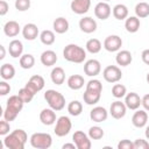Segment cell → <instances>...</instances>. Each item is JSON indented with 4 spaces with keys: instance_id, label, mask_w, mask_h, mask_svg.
<instances>
[{
    "instance_id": "cell-1",
    "label": "cell",
    "mask_w": 149,
    "mask_h": 149,
    "mask_svg": "<svg viewBox=\"0 0 149 149\" xmlns=\"http://www.w3.org/2000/svg\"><path fill=\"white\" fill-rule=\"evenodd\" d=\"M28 140L27 133L23 129H15L3 139V146L8 149H23Z\"/></svg>"
},
{
    "instance_id": "cell-2",
    "label": "cell",
    "mask_w": 149,
    "mask_h": 149,
    "mask_svg": "<svg viewBox=\"0 0 149 149\" xmlns=\"http://www.w3.org/2000/svg\"><path fill=\"white\" fill-rule=\"evenodd\" d=\"M23 104H24L23 100L19 95H10L7 100V105L3 111V119L9 122L15 120L19 113L21 112Z\"/></svg>"
},
{
    "instance_id": "cell-3",
    "label": "cell",
    "mask_w": 149,
    "mask_h": 149,
    "mask_svg": "<svg viewBox=\"0 0 149 149\" xmlns=\"http://www.w3.org/2000/svg\"><path fill=\"white\" fill-rule=\"evenodd\" d=\"M63 57L71 63H83L86 58V51L77 44H68L63 50Z\"/></svg>"
},
{
    "instance_id": "cell-4",
    "label": "cell",
    "mask_w": 149,
    "mask_h": 149,
    "mask_svg": "<svg viewBox=\"0 0 149 149\" xmlns=\"http://www.w3.org/2000/svg\"><path fill=\"white\" fill-rule=\"evenodd\" d=\"M44 99L47 100L50 108L54 111H62L65 107V98L62 93L56 90H48L44 93Z\"/></svg>"
},
{
    "instance_id": "cell-5",
    "label": "cell",
    "mask_w": 149,
    "mask_h": 149,
    "mask_svg": "<svg viewBox=\"0 0 149 149\" xmlns=\"http://www.w3.org/2000/svg\"><path fill=\"white\" fill-rule=\"evenodd\" d=\"M30 144L36 149H48L52 144V137L48 133H34L30 136Z\"/></svg>"
},
{
    "instance_id": "cell-6",
    "label": "cell",
    "mask_w": 149,
    "mask_h": 149,
    "mask_svg": "<svg viewBox=\"0 0 149 149\" xmlns=\"http://www.w3.org/2000/svg\"><path fill=\"white\" fill-rule=\"evenodd\" d=\"M71 127H72V123H71V120L65 116V115H62L57 119L56 121V126H55V134L59 137H63L65 135H68L71 130Z\"/></svg>"
},
{
    "instance_id": "cell-7",
    "label": "cell",
    "mask_w": 149,
    "mask_h": 149,
    "mask_svg": "<svg viewBox=\"0 0 149 149\" xmlns=\"http://www.w3.org/2000/svg\"><path fill=\"white\" fill-rule=\"evenodd\" d=\"M102 77L108 83H118L122 78V72L116 65H108L104 69Z\"/></svg>"
},
{
    "instance_id": "cell-8",
    "label": "cell",
    "mask_w": 149,
    "mask_h": 149,
    "mask_svg": "<svg viewBox=\"0 0 149 149\" xmlns=\"http://www.w3.org/2000/svg\"><path fill=\"white\" fill-rule=\"evenodd\" d=\"M72 140L76 144V147L78 149H90L91 148V140H90V136L86 135L84 132L81 130H77L74 132L73 136H72Z\"/></svg>"
},
{
    "instance_id": "cell-9",
    "label": "cell",
    "mask_w": 149,
    "mask_h": 149,
    "mask_svg": "<svg viewBox=\"0 0 149 149\" xmlns=\"http://www.w3.org/2000/svg\"><path fill=\"white\" fill-rule=\"evenodd\" d=\"M121 47H122V40L118 35H109L104 41V48L109 52L118 51Z\"/></svg>"
},
{
    "instance_id": "cell-10",
    "label": "cell",
    "mask_w": 149,
    "mask_h": 149,
    "mask_svg": "<svg viewBox=\"0 0 149 149\" xmlns=\"http://www.w3.org/2000/svg\"><path fill=\"white\" fill-rule=\"evenodd\" d=\"M44 79L42 76L40 74H35V76H31L30 79L28 80V83L24 85L29 91H31L34 94H36L38 91H41L43 87H44Z\"/></svg>"
},
{
    "instance_id": "cell-11",
    "label": "cell",
    "mask_w": 149,
    "mask_h": 149,
    "mask_svg": "<svg viewBox=\"0 0 149 149\" xmlns=\"http://www.w3.org/2000/svg\"><path fill=\"white\" fill-rule=\"evenodd\" d=\"M101 71V64L97 59H88L84 64V72L88 77H95Z\"/></svg>"
},
{
    "instance_id": "cell-12",
    "label": "cell",
    "mask_w": 149,
    "mask_h": 149,
    "mask_svg": "<svg viewBox=\"0 0 149 149\" xmlns=\"http://www.w3.org/2000/svg\"><path fill=\"white\" fill-rule=\"evenodd\" d=\"M126 111H127L126 104L120 100L112 102V105L109 107V113L114 119H122L126 115Z\"/></svg>"
},
{
    "instance_id": "cell-13",
    "label": "cell",
    "mask_w": 149,
    "mask_h": 149,
    "mask_svg": "<svg viewBox=\"0 0 149 149\" xmlns=\"http://www.w3.org/2000/svg\"><path fill=\"white\" fill-rule=\"evenodd\" d=\"M112 13V9H111V6L106 2V1H101L99 3L95 5L94 7V15L100 19V20H106L109 17Z\"/></svg>"
},
{
    "instance_id": "cell-14",
    "label": "cell",
    "mask_w": 149,
    "mask_h": 149,
    "mask_svg": "<svg viewBox=\"0 0 149 149\" xmlns=\"http://www.w3.org/2000/svg\"><path fill=\"white\" fill-rule=\"evenodd\" d=\"M90 6H91V0H72L70 5L71 10L79 15L87 13L90 9Z\"/></svg>"
},
{
    "instance_id": "cell-15",
    "label": "cell",
    "mask_w": 149,
    "mask_h": 149,
    "mask_svg": "<svg viewBox=\"0 0 149 149\" xmlns=\"http://www.w3.org/2000/svg\"><path fill=\"white\" fill-rule=\"evenodd\" d=\"M125 104H126L127 108H129L132 111H136L140 107V105H142V99L140 98V95L137 93L130 92L125 95Z\"/></svg>"
},
{
    "instance_id": "cell-16",
    "label": "cell",
    "mask_w": 149,
    "mask_h": 149,
    "mask_svg": "<svg viewBox=\"0 0 149 149\" xmlns=\"http://www.w3.org/2000/svg\"><path fill=\"white\" fill-rule=\"evenodd\" d=\"M79 28L81 31H84L86 34H91V33H94L97 30V22L94 19H92L90 16H85V17L80 19Z\"/></svg>"
},
{
    "instance_id": "cell-17",
    "label": "cell",
    "mask_w": 149,
    "mask_h": 149,
    "mask_svg": "<svg viewBox=\"0 0 149 149\" xmlns=\"http://www.w3.org/2000/svg\"><path fill=\"white\" fill-rule=\"evenodd\" d=\"M107 116H108V112L106 111V108L101 106H97L92 108V111L90 112V118L94 122H104L106 121Z\"/></svg>"
},
{
    "instance_id": "cell-18",
    "label": "cell",
    "mask_w": 149,
    "mask_h": 149,
    "mask_svg": "<svg viewBox=\"0 0 149 149\" xmlns=\"http://www.w3.org/2000/svg\"><path fill=\"white\" fill-rule=\"evenodd\" d=\"M40 120L45 126H51L56 122V113L52 108H44L40 113Z\"/></svg>"
},
{
    "instance_id": "cell-19",
    "label": "cell",
    "mask_w": 149,
    "mask_h": 149,
    "mask_svg": "<svg viewBox=\"0 0 149 149\" xmlns=\"http://www.w3.org/2000/svg\"><path fill=\"white\" fill-rule=\"evenodd\" d=\"M132 122L133 125L136 127V128H142L147 125L148 122V114L146 111H142V109H139L136 111L134 114H133V118H132Z\"/></svg>"
},
{
    "instance_id": "cell-20",
    "label": "cell",
    "mask_w": 149,
    "mask_h": 149,
    "mask_svg": "<svg viewBox=\"0 0 149 149\" xmlns=\"http://www.w3.org/2000/svg\"><path fill=\"white\" fill-rule=\"evenodd\" d=\"M22 35L28 41H34L38 36V28L35 23H27L22 28Z\"/></svg>"
},
{
    "instance_id": "cell-21",
    "label": "cell",
    "mask_w": 149,
    "mask_h": 149,
    "mask_svg": "<svg viewBox=\"0 0 149 149\" xmlns=\"http://www.w3.org/2000/svg\"><path fill=\"white\" fill-rule=\"evenodd\" d=\"M3 33L8 37H15L20 33V24L16 21H7L3 26Z\"/></svg>"
},
{
    "instance_id": "cell-22",
    "label": "cell",
    "mask_w": 149,
    "mask_h": 149,
    "mask_svg": "<svg viewBox=\"0 0 149 149\" xmlns=\"http://www.w3.org/2000/svg\"><path fill=\"white\" fill-rule=\"evenodd\" d=\"M22 51H23V44L21 41L19 40H13L9 43L8 47V52L13 58H17L22 56Z\"/></svg>"
},
{
    "instance_id": "cell-23",
    "label": "cell",
    "mask_w": 149,
    "mask_h": 149,
    "mask_svg": "<svg viewBox=\"0 0 149 149\" xmlns=\"http://www.w3.org/2000/svg\"><path fill=\"white\" fill-rule=\"evenodd\" d=\"M57 62V55L54 50H45L41 55V63L44 66H52Z\"/></svg>"
},
{
    "instance_id": "cell-24",
    "label": "cell",
    "mask_w": 149,
    "mask_h": 149,
    "mask_svg": "<svg viewBox=\"0 0 149 149\" xmlns=\"http://www.w3.org/2000/svg\"><path fill=\"white\" fill-rule=\"evenodd\" d=\"M115 61L121 66H128L132 63V61H133V56H132L130 51H128V50H121V51H119L116 54Z\"/></svg>"
},
{
    "instance_id": "cell-25",
    "label": "cell",
    "mask_w": 149,
    "mask_h": 149,
    "mask_svg": "<svg viewBox=\"0 0 149 149\" xmlns=\"http://www.w3.org/2000/svg\"><path fill=\"white\" fill-rule=\"evenodd\" d=\"M85 84L84 77L80 74H72L68 78V86L71 90H80Z\"/></svg>"
},
{
    "instance_id": "cell-26",
    "label": "cell",
    "mask_w": 149,
    "mask_h": 149,
    "mask_svg": "<svg viewBox=\"0 0 149 149\" xmlns=\"http://www.w3.org/2000/svg\"><path fill=\"white\" fill-rule=\"evenodd\" d=\"M50 77H51V80H52L54 84L62 85L65 80V72L61 66H56V68L52 69V71L50 73Z\"/></svg>"
},
{
    "instance_id": "cell-27",
    "label": "cell",
    "mask_w": 149,
    "mask_h": 149,
    "mask_svg": "<svg viewBox=\"0 0 149 149\" xmlns=\"http://www.w3.org/2000/svg\"><path fill=\"white\" fill-rule=\"evenodd\" d=\"M54 30L57 33V34H64L69 30V21L65 19V17H57L55 21H54Z\"/></svg>"
},
{
    "instance_id": "cell-28",
    "label": "cell",
    "mask_w": 149,
    "mask_h": 149,
    "mask_svg": "<svg viewBox=\"0 0 149 149\" xmlns=\"http://www.w3.org/2000/svg\"><path fill=\"white\" fill-rule=\"evenodd\" d=\"M125 28L128 33H136L140 29V19L137 16H129L126 19Z\"/></svg>"
},
{
    "instance_id": "cell-29",
    "label": "cell",
    "mask_w": 149,
    "mask_h": 149,
    "mask_svg": "<svg viewBox=\"0 0 149 149\" xmlns=\"http://www.w3.org/2000/svg\"><path fill=\"white\" fill-rule=\"evenodd\" d=\"M0 76L3 80H9L15 76V69L12 64L9 63H5L1 65L0 68Z\"/></svg>"
},
{
    "instance_id": "cell-30",
    "label": "cell",
    "mask_w": 149,
    "mask_h": 149,
    "mask_svg": "<svg viewBox=\"0 0 149 149\" xmlns=\"http://www.w3.org/2000/svg\"><path fill=\"white\" fill-rule=\"evenodd\" d=\"M113 16L116 20H125L128 16V8L123 3H118L113 7Z\"/></svg>"
},
{
    "instance_id": "cell-31",
    "label": "cell",
    "mask_w": 149,
    "mask_h": 149,
    "mask_svg": "<svg viewBox=\"0 0 149 149\" xmlns=\"http://www.w3.org/2000/svg\"><path fill=\"white\" fill-rule=\"evenodd\" d=\"M100 97H101V93L91 92V91H87V90H85V92L83 94L84 102L87 104V105H95L100 100Z\"/></svg>"
},
{
    "instance_id": "cell-32",
    "label": "cell",
    "mask_w": 149,
    "mask_h": 149,
    "mask_svg": "<svg viewBox=\"0 0 149 149\" xmlns=\"http://www.w3.org/2000/svg\"><path fill=\"white\" fill-rule=\"evenodd\" d=\"M68 112H69V114L72 115V116H78V115H80L81 112H83V105H81V102L78 101V100H72V101L69 102V105H68Z\"/></svg>"
},
{
    "instance_id": "cell-33",
    "label": "cell",
    "mask_w": 149,
    "mask_h": 149,
    "mask_svg": "<svg viewBox=\"0 0 149 149\" xmlns=\"http://www.w3.org/2000/svg\"><path fill=\"white\" fill-rule=\"evenodd\" d=\"M135 14L139 19H144V17L149 16V3L139 2L135 6Z\"/></svg>"
},
{
    "instance_id": "cell-34",
    "label": "cell",
    "mask_w": 149,
    "mask_h": 149,
    "mask_svg": "<svg viewBox=\"0 0 149 149\" xmlns=\"http://www.w3.org/2000/svg\"><path fill=\"white\" fill-rule=\"evenodd\" d=\"M86 50L91 54H98L101 50V42L98 38H91L86 42Z\"/></svg>"
},
{
    "instance_id": "cell-35",
    "label": "cell",
    "mask_w": 149,
    "mask_h": 149,
    "mask_svg": "<svg viewBox=\"0 0 149 149\" xmlns=\"http://www.w3.org/2000/svg\"><path fill=\"white\" fill-rule=\"evenodd\" d=\"M35 64V58L30 54H24L20 57V66L22 69H31Z\"/></svg>"
},
{
    "instance_id": "cell-36",
    "label": "cell",
    "mask_w": 149,
    "mask_h": 149,
    "mask_svg": "<svg viewBox=\"0 0 149 149\" xmlns=\"http://www.w3.org/2000/svg\"><path fill=\"white\" fill-rule=\"evenodd\" d=\"M40 40H41V42H42L43 44H45V45H51V44L55 42L56 37H55L54 31L47 29V30H43V31L40 34Z\"/></svg>"
},
{
    "instance_id": "cell-37",
    "label": "cell",
    "mask_w": 149,
    "mask_h": 149,
    "mask_svg": "<svg viewBox=\"0 0 149 149\" xmlns=\"http://www.w3.org/2000/svg\"><path fill=\"white\" fill-rule=\"evenodd\" d=\"M86 90L87 91H91V92H98V93H101L102 91V84L100 80L98 79H91L87 81L86 84Z\"/></svg>"
},
{
    "instance_id": "cell-38",
    "label": "cell",
    "mask_w": 149,
    "mask_h": 149,
    "mask_svg": "<svg viewBox=\"0 0 149 149\" xmlns=\"http://www.w3.org/2000/svg\"><path fill=\"white\" fill-rule=\"evenodd\" d=\"M126 93H127V88L122 84H114V86L112 87V94L116 99L123 98L126 95Z\"/></svg>"
},
{
    "instance_id": "cell-39",
    "label": "cell",
    "mask_w": 149,
    "mask_h": 149,
    "mask_svg": "<svg viewBox=\"0 0 149 149\" xmlns=\"http://www.w3.org/2000/svg\"><path fill=\"white\" fill-rule=\"evenodd\" d=\"M104 129L99 126H93L88 129V136L91 140H100L104 136Z\"/></svg>"
},
{
    "instance_id": "cell-40",
    "label": "cell",
    "mask_w": 149,
    "mask_h": 149,
    "mask_svg": "<svg viewBox=\"0 0 149 149\" xmlns=\"http://www.w3.org/2000/svg\"><path fill=\"white\" fill-rule=\"evenodd\" d=\"M17 95L23 100V102L26 104V102H30L31 100H33V98H34V93L31 92V91H29L26 86L24 87H22V88H20L19 90V93H17Z\"/></svg>"
},
{
    "instance_id": "cell-41",
    "label": "cell",
    "mask_w": 149,
    "mask_h": 149,
    "mask_svg": "<svg viewBox=\"0 0 149 149\" xmlns=\"http://www.w3.org/2000/svg\"><path fill=\"white\" fill-rule=\"evenodd\" d=\"M15 8L20 12L28 10L30 8V0H15Z\"/></svg>"
},
{
    "instance_id": "cell-42",
    "label": "cell",
    "mask_w": 149,
    "mask_h": 149,
    "mask_svg": "<svg viewBox=\"0 0 149 149\" xmlns=\"http://www.w3.org/2000/svg\"><path fill=\"white\" fill-rule=\"evenodd\" d=\"M9 129H10V125H9V121L7 120H1L0 121V135L2 136H6L8 133H9Z\"/></svg>"
},
{
    "instance_id": "cell-43",
    "label": "cell",
    "mask_w": 149,
    "mask_h": 149,
    "mask_svg": "<svg viewBox=\"0 0 149 149\" xmlns=\"http://www.w3.org/2000/svg\"><path fill=\"white\" fill-rule=\"evenodd\" d=\"M134 149H149V143L147 140L137 139L134 141Z\"/></svg>"
},
{
    "instance_id": "cell-44",
    "label": "cell",
    "mask_w": 149,
    "mask_h": 149,
    "mask_svg": "<svg viewBox=\"0 0 149 149\" xmlns=\"http://www.w3.org/2000/svg\"><path fill=\"white\" fill-rule=\"evenodd\" d=\"M118 149H134V142L129 140H121L118 143Z\"/></svg>"
},
{
    "instance_id": "cell-45",
    "label": "cell",
    "mask_w": 149,
    "mask_h": 149,
    "mask_svg": "<svg viewBox=\"0 0 149 149\" xmlns=\"http://www.w3.org/2000/svg\"><path fill=\"white\" fill-rule=\"evenodd\" d=\"M9 92H10V86H9V84H8L6 80L0 81V94H1V95H6V94H8Z\"/></svg>"
},
{
    "instance_id": "cell-46",
    "label": "cell",
    "mask_w": 149,
    "mask_h": 149,
    "mask_svg": "<svg viewBox=\"0 0 149 149\" xmlns=\"http://www.w3.org/2000/svg\"><path fill=\"white\" fill-rule=\"evenodd\" d=\"M8 9H9L8 3H7L5 0H1V1H0V15H1V16L6 15L7 12H8Z\"/></svg>"
},
{
    "instance_id": "cell-47",
    "label": "cell",
    "mask_w": 149,
    "mask_h": 149,
    "mask_svg": "<svg viewBox=\"0 0 149 149\" xmlns=\"http://www.w3.org/2000/svg\"><path fill=\"white\" fill-rule=\"evenodd\" d=\"M141 58H142V61H143L144 64L149 65V49H146V50L142 51V54H141Z\"/></svg>"
},
{
    "instance_id": "cell-48",
    "label": "cell",
    "mask_w": 149,
    "mask_h": 149,
    "mask_svg": "<svg viewBox=\"0 0 149 149\" xmlns=\"http://www.w3.org/2000/svg\"><path fill=\"white\" fill-rule=\"evenodd\" d=\"M142 106H143V108L146 111H149V93L143 95V98H142Z\"/></svg>"
},
{
    "instance_id": "cell-49",
    "label": "cell",
    "mask_w": 149,
    "mask_h": 149,
    "mask_svg": "<svg viewBox=\"0 0 149 149\" xmlns=\"http://www.w3.org/2000/svg\"><path fill=\"white\" fill-rule=\"evenodd\" d=\"M62 148H63V149H68V148H70V149H76L77 147H76V144H74V142H73V143H65V144H63Z\"/></svg>"
},
{
    "instance_id": "cell-50",
    "label": "cell",
    "mask_w": 149,
    "mask_h": 149,
    "mask_svg": "<svg viewBox=\"0 0 149 149\" xmlns=\"http://www.w3.org/2000/svg\"><path fill=\"white\" fill-rule=\"evenodd\" d=\"M0 51H1V54H0V59H3V58H5V55H6V51H5V47H3V45H0Z\"/></svg>"
},
{
    "instance_id": "cell-51",
    "label": "cell",
    "mask_w": 149,
    "mask_h": 149,
    "mask_svg": "<svg viewBox=\"0 0 149 149\" xmlns=\"http://www.w3.org/2000/svg\"><path fill=\"white\" fill-rule=\"evenodd\" d=\"M144 134H146V137L149 140V126H147V128H146V132H144Z\"/></svg>"
},
{
    "instance_id": "cell-52",
    "label": "cell",
    "mask_w": 149,
    "mask_h": 149,
    "mask_svg": "<svg viewBox=\"0 0 149 149\" xmlns=\"http://www.w3.org/2000/svg\"><path fill=\"white\" fill-rule=\"evenodd\" d=\"M147 81H148V84H149V72L147 73Z\"/></svg>"
},
{
    "instance_id": "cell-53",
    "label": "cell",
    "mask_w": 149,
    "mask_h": 149,
    "mask_svg": "<svg viewBox=\"0 0 149 149\" xmlns=\"http://www.w3.org/2000/svg\"><path fill=\"white\" fill-rule=\"evenodd\" d=\"M104 1H109V0H104Z\"/></svg>"
}]
</instances>
